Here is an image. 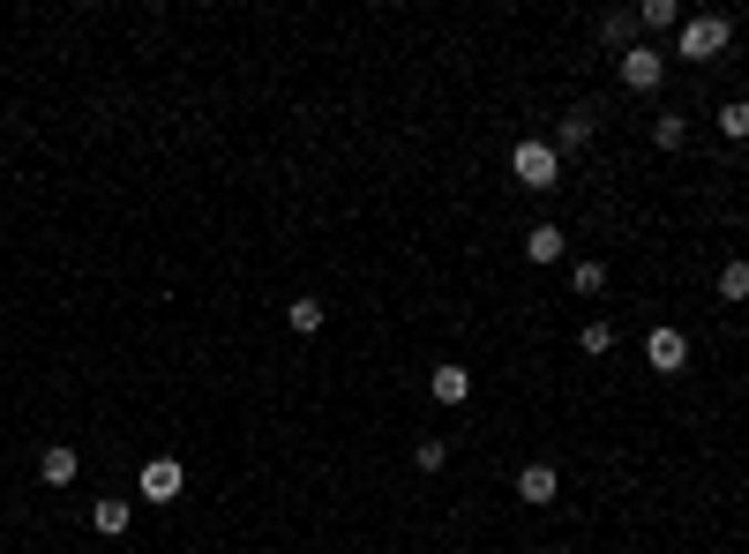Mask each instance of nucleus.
<instances>
[{
	"label": "nucleus",
	"instance_id": "1",
	"mask_svg": "<svg viewBox=\"0 0 749 554\" xmlns=\"http://www.w3.org/2000/svg\"><path fill=\"white\" fill-rule=\"evenodd\" d=\"M510 173H517V187L547 195V187L562 181V151H555V143H540V135H525V143L510 151Z\"/></svg>",
	"mask_w": 749,
	"mask_h": 554
},
{
	"label": "nucleus",
	"instance_id": "20",
	"mask_svg": "<svg viewBox=\"0 0 749 554\" xmlns=\"http://www.w3.org/2000/svg\"><path fill=\"white\" fill-rule=\"evenodd\" d=\"M450 464V442H420V472H442Z\"/></svg>",
	"mask_w": 749,
	"mask_h": 554
},
{
	"label": "nucleus",
	"instance_id": "10",
	"mask_svg": "<svg viewBox=\"0 0 749 554\" xmlns=\"http://www.w3.org/2000/svg\"><path fill=\"white\" fill-rule=\"evenodd\" d=\"M599 38H607V45H615V61H623L629 45H637V16H629V8H615V16L599 23Z\"/></svg>",
	"mask_w": 749,
	"mask_h": 554
},
{
	"label": "nucleus",
	"instance_id": "19",
	"mask_svg": "<svg viewBox=\"0 0 749 554\" xmlns=\"http://www.w3.org/2000/svg\"><path fill=\"white\" fill-rule=\"evenodd\" d=\"M653 143H659V151H683V121H675V113H667V121H653Z\"/></svg>",
	"mask_w": 749,
	"mask_h": 554
},
{
	"label": "nucleus",
	"instance_id": "7",
	"mask_svg": "<svg viewBox=\"0 0 749 554\" xmlns=\"http://www.w3.org/2000/svg\"><path fill=\"white\" fill-rule=\"evenodd\" d=\"M428 390H435V404H465L472 398V375L458 368V360H435V382H428Z\"/></svg>",
	"mask_w": 749,
	"mask_h": 554
},
{
	"label": "nucleus",
	"instance_id": "12",
	"mask_svg": "<svg viewBox=\"0 0 749 554\" xmlns=\"http://www.w3.org/2000/svg\"><path fill=\"white\" fill-rule=\"evenodd\" d=\"M585 143H593V113L577 105V113H562V143L555 151H585Z\"/></svg>",
	"mask_w": 749,
	"mask_h": 554
},
{
	"label": "nucleus",
	"instance_id": "4",
	"mask_svg": "<svg viewBox=\"0 0 749 554\" xmlns=\"http://www.w3.org/2000/svg\"><path fill=\"white\" fill-rule=\"evenodd\" d=\"M143 502H181V488H187V472H181V458H151L143 464Z\"/></svg>",
	"mask_w": 749,
	"mask_h": 554
},
{
	"label": "nucleus",
	"instance_id": "3",
	"mask_svg": "<svg viewBox=\"0 0 749 554\" xmlns=\"http://www.w3.org/2000/svg\"><path fill=\"white\" fill-rule=\"evenodd\" d=\"M615 68H623V91H659V75H667V53H653V45H629Z\"/></svg>",
	"mask_w": 749,
	"mask_h": 554
},
{
	"label": "nucleus",
	"instance_id": "18",
	"mask_svg": "<svg viewBox=\"0 0 749 554\" xmlns=\"http://www.w3.org/2000/svg\"><path fill=\"white\" fill-rule=\"evenodd\" d=\"M577 345H585V352H615V322H585V338Z\"/></svg>",
	"mask_w": 749,
	"mask_h": 554
},
{
	"label": "nucleus",
	"instance_id": "21",
	"mask_svg": "<svg viewBox=\"0 0 749 554\" xmlns=\"http://www.w3.org/2000/svg\"><path fill=\"white\" fill-rule=\"evenodd\" d=\"M547 554H562V547H547Z\"/></svg>",
	"mask_w": 749,
	"mask_h": 554
},
{
	"label": "nucleus",
	"instance_id": "15",
	"mask_svg": "<svg viewBox=\"0 0 749 554\" xmlns=\"http://www.w3.org/2000/svg\"><path fill=\"white\" fill-rule=\"evenodd\" d=\"M637 31H675V0H645L637 8Z\"/></svg>",
	"mask_w": 749,
	"mask_h": 554
},
{
	"label": "nucleus",
	"instance_id": "13",
	"mask_svg": "<svg viewBox=\"0 0 749 554\" xmlns=\"http://www.w3.org/2000/svg\"><path fill=\"white\" fill-rule=\"evenodd\" d=\"M91 524L105 532V540H121V532H127V502H113V494H105V502L91 510Z\"/></svg>",
	"mask_w": 749,
	"mask_h": 554
},
{
	"label": "nucleus",
	"instance_id": "5",
	"mask_svg": "<svg viewBox=\"0 0 749 554\" xmlns=\"http://www.w3.org/2000/svg\"><path fill=\"white\" fill-rule=\"evenodd\" d=\"M645 360H653L659 375H683V368H689V338H683V330H653Z\"/></svg>",
	"mask_w": 749,
	"mask_h": 554
},
{
	"label": "nucleus",
	"instance_id": "16",
	"mask_svg": "<svg viewBox=\"0 0 749 554\" xmlns=\"http://www.w3.org/2000/svg\"><path fill=\"white\" fill-rule=\"evenodd\" d=\"M719 300H749V263H727L719 270Z\"/></svg>",
	"mask_w": 749,
	"mask_h": 554
},
{
	"label": "nucleus",
	"instance_id": "11",
	"mask_svg": "<svg viewBox=\"0 0 749 554\" xmlns=\"http://www.w3.org/2000/svg\"><path fill=\"white\" fill-rule=\"evenodd\" d=\"M719 135H727V143H749V98H727V105H719Z\"/></svg>",
	"mask_w": 749,
	"mask_h": 554
},
{
	"label": "nucleus",
	"instance_id": "2",
	"mask_svg": "<svg viewBox=\"0 0 749 554\" xmlns=\"http://www.w3.org/2000/svg\"><path fill=\"white\" fill-rule=\"evenodd\" d=\"M727 38H735V23H727V16H689L683 31H675V53H683V61H719V53H727Z\"/></svg>",
	"mask_w": 749,
	"mask_h": 554
},
{
	"label": "nucleus",
	"instance_id": "14",
	"mask_svg": "<svg viewBox=\"0 0 749 554\" xmlns=\"http://www.w3.org/2000/svg\"><path fill=\"white\" fill-rule=\"evenodd\" d=\"M285 322H293L300 338H315V330H322V300H293V308H285Z\"/></svg>",
	"mask_w": 749,
	"mask_h": 554
},
{
	"label": "nucleus",
	"instance_id": "9",
	"mask_svg": "<svg viewBox=\"0 0 749 554\" xmlns=\"http://www.w3.org/2000/svg\"><path fill=\"white\" fill-rule=\"evenodd\" d=\"M562 247H570V240H562L555 225H532V233H525V263H562Z\"/></svg>",
	"mask_w": 749,
	"mask_h": 554
},
{
	"label": "nucleus",
	"instance_id": "8",
	"mask_svg": "<svg viewBox=\"0 0 749 554\" xmlns=\"http://www.w3.org/2000/svg\"><path fill=\"white\" fill-rule=\"evenodd\" d=\"M38 480H45V488H75V450H68V442H53V450L38 458Z\"/></svg>",
	"mask_w": 749,
	"mask_h": 554
},
{
	"label": "nucleus",
	"instance_id": "6",
	"mask_svg": "<svg viewBox=\"0 0 749 554\" xmlns=\"http://www.w3.org/2000/svg\"><path fill=\"white\" fill-rule=\"evenodd\" d=\"M555 464H525V472H517V502H532V510H547V502H555Z\"/></svg>",
	"mask_w": 749,
	"mask_h": 554
},
{
	"label": "nucleus",
	"instance_id": "17",
	"mask_svg": "<svg viewBox=\"0 0 749 554\" xmlns=\"http://www.w3.org/2000/svg\"><path fill=\"white\" fill-rule=\"evenodd\" d=\"M570 285H577V293H599V285H607V263H577Z\"/></svg>",
	"mask_w": 749,
	"mask_h": 554
}]
</instances>
